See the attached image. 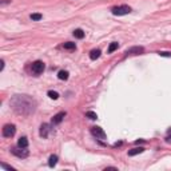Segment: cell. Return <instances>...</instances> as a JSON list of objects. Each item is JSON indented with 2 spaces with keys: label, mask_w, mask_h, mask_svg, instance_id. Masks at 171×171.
<instances>
[{
  "label": "cell",
  "mask_w": 171,
  "mask_h": 171,
  "mask_svg": "<svg viewBox=\"0 0 171 171\" xmlns=\"http://www.w3.org/2000/svg\"><path fill=\"white\" fill-rule=\"evenodd\" d=\"M111 12H112V15H115V16H124V15L131 14V7L123 4V6L114 7V8L111 9Z\"/></svg>",
  "instance_id": "7a4b0ae2"
},
{
  "label": "cell",
  "mask_w": 171,
  "mask_h": 171,
  "mask_svg": "<svg viewBox=\"0 0 171 171\" xmlns=\"http://www.w3.org/2000/svg\"><path fill=\"white\" fill-rule=\"evenodd\" d=\"M91 134L95 136L96 139H100V140H104L106 138H107V135H106V132L103 131V128L98 127V126H94V127H91Z\"/></svg>",
  "instance_id": "277c9868"
},
{
  "label": "cell",
  "mask_w": 171,
  "mask_h": 171,
  "mask_svg": "<svg viewBox=\"0 0 171 171\" xmlns=\"http://www.w3.org/2000/svg\"><path fill=\"white\" fill-rule=\"evenodd\" d=\"M11 152L14 154L15 157H18V158H21V159H24V158H27L29 155L28 150L27 148H23V147H19V148H11Z\"/></svg>",
  "instance_id": "8992f818"
},
{
  "label": "cell",
  "mask_w": 171,
  "mask_h": 171,
  "mask_svg": "<svg viewBox=\"0 0 171 171\" xmlns=\"http://www.w3.org/2000/svg\"><path fill=\"white\" fill-rule=\"evenodd\" d=\"M8 3H11V1H8V0H3V1H1V6H6V4H8Z\"/></svg>",
  "instance_id": "cb8c5ba5"
},
{
  "label": "cell",
  "mask_w": 171,
  "mask_h": 171,
  "mask_svg": "<svg viewBox=\"0 0 171 171\" xmlns=\"http://www.w3.org/2000/svg\"><path fill=\"white\" fill-rule=\"evenodd\" d=\"M100 49H98V48H96V49H92V51H91V52H90V59H91V60H96V59H98L99 58V56H100Z\"/></svg>",
  "instance_id": "4fadbf2b"
},
{
  "label": "cell",
  "mask_w": 171,
  "mask_h": 171,
  "mask_svg": "<svg viewBox=\"0 0 171 171\" xmlns=\"http://www.w3.org/2000/svg\"><path fill=\"white\" fill-rule=\"evenodd\" d=\"M140 52H143V47H132V48L126 51L127 55H136V54H140Z\"/></svg>",
  "instance_id": "9c48e42d"
},
{
  "label": "cell",
  "mask_w": 171,
  "mask_h": 171,
  "mask_svg": "<svg viewBox=\"0 0 171 171\" xmlns=\"http://www.w3.org/2000/svg\"><path fill=\"white\" fill-rule=\"evenodd\" d=\"M63 47L66 49H75L76 48V44L75 43H71V41H67V43L63 44Z\"/></svg>",
  "instance_id": "d6986e66"
},
{
  "label": "cell",
  "mask_w": 171,
  "mask_h": 171,
  "mask_svg": "<svg viewBox=\"0 0 171 171\" xmlns=\"http://www.w3.org/2000/svg\"><path fill=\"white\" fill-rule=\"evenodd\" d=\"M160 56H168V58H171V54L170 52H159Z\"/></svg>",
  "instance_id": "603a6c76"
},
{
  "label": "cell",
  "mask_w": 171,
  "mask_h": 171,
  "mask_svg": "<svg viewBox=\"0 0 171 171\" xmlns=\"http://www.w3.org/2000/svg\"><path fill=\"white\" fill-rule=\"evenodd\" d=\"M56 163H58V155H51L48 159V166L51 168H54L56 166Z\"/></svg>",
  "instance_id": "7c38bea8"
},
{
  "label": "cell",
  "mask_w": 171,
  "mask_h": 171,
  "mask_svg": "<svg viewBox=\"0 0 171 171\" xmlns=\"http://www.w3.org/2000/svg\"><path fill=\"white\" fill-rule=\"evenodd\" d=\"M29 19H31L32 21H39L43 19V15L41 14H31L29 15Z\"/></svg>",
  "instance_id": "e0dca14e"
},
{
  "label": "cell",
  "mask_w": 171,
  "mask_h": 171,
  "mask_svg": "<svg viewBox=\"0 0 171 171\" xmlns=\"http://www.w3.org/2000/svg\"><path fill=\"white\" fill-rule=\"evenodd\" d=\"M86 116H87V118H90L91 120L98 119V115H96V112H94V111H87V112H86Z\"/></svg>",
  "instance_id": "ffe728a7"
},
{
  "label": "cell",
  "mask_w": 171,
  "mask_h": 171,
  "mask_svg": "<svg viewBox=\"0 0 171 171\" xmlns=\"http://www.w3.org/2000/svg\"><path fill=\"white\" fill-rule=\"evenodd\" d=\"M68 75H70V74H68V71H59L58 72V78L60 79V80H67V79H68Z\"/></svg>",
  "instance_id": "9a60e30c"
},
{
  "label": "cell",
  "mask_w": 171,
  "mask_h": 171,
  "mask_svg": "<svg viewBox=\"0 0 171 171\" xmlns=\"http://www.w3.org/2000/svg\"><path fill=\"white\" fill-rule=\"evenodd\" d=\"M49 131H51V126L48 123H43L40 126V136L41 138H48Z\"/></svg>",
  "instance_id": "52a82bcc"
},
{
  "label": "cell",
  "mask_w": 171,
  "mask_h": 171,
  "mask_svg": "<svg viewBox=\"0 0 171 171\" xmlns=\"http://www.w3.org/2000/svg\"><path fill=\"white\" fill-rule=\"evenodd\" d=\"M16 132V126L15 124H6L1 130V134H3L4 138H12Z\"/></svg>",
  "instance_id": "5b68a950"
},
{
  "label": "cell",
  "mask_w": 171,
  "mask_h": 171,
  "mask_svg": "<svg viewBox=\"0 0 171 171\" xmlns=\"http://www.w3.org/2000/svg\"><path fill=\"white\" fill-rule=\"evenodd\" d=\"M118 48H119V43L114 41V43H111V44H110V47H108V49H107V52H108V54H112L114 51H116Z\"/></svg>",
  "instance_id": "2e32d148"
},
{
  "label": "cell",
  "mask_w": 171,
  "mask_h": 171,
  "mask_svg": "<svg viewBox=\"0 0 171 171\" xmlns=\"http://www.w3.org/2000/svg\"><path fill=\"white\" fill-rule=\"evenodd\" d=\"M64 116H66V112H59V114H56V115L54 116L52 119H51V123H52L54 126H56V124H60V123L63 122Z\"/></svg>",
  "instance_id": "ba28073f"
},
{
  "label": "cell",
  "mask_w": 171,
  "mask_h": 171,
  "mask_svg": "<svg viewBox=\"0 0 171 171\" xmlns=\"http://www.w3.org/2000/svg\"><path fill=\"white\" fill-rule=\"evenodd\" d=\"M143 151H145L143 147H135V148H132V150L128 151V157H135V155H138V154H142Z\"/></svg>",
  "instance_id": "8fae6325"
},
{
  "label": "cell",
  "mask_w": 171,
  "mask_h": 171,
  "mask_svg": "<svg viewBox=\"0 0 171 171\" xmlns=\"http://www.w3.org/2000/svg\"><path fill=\"white\" fill-rule=\"evenodd\" d=\"M166 140H167V142H171V128H168V131H167V136H166Z\"/></svg>",
  "instance_id": "7402d4cb"
},
{
  "label": "cell",
  "mask_w": 171,
  "mask_h": 171,
  "mask_svg": "<svg viewBox=\"0 0 171 171\" xmlns=\"http://www.w3.org/2000/svg\"><path fill=\"white\" fill-rule=\"evenodd\" d=\"M44 68H46V66H44V63L41 60H35L34 63H32V66H31L32 74H35L36 76L40 75V74H43Z\"/></svg>",
  "instance_id": "3957f363"
},
{
  "label": "cell",
  "mask_w": 171,
  "mask_h": 171,
  "mask_svg": "<svg viewBox=\"0 0 171 171\" xmlns=\"http://www.w3.org/2000/svg\"><path fill=\"white\" fill-rule=\"evenodd\" d=\"M0 166H1V168H6V170H14V167H11V166H8V165H6V163H0Z\"/></svg>",
  "instance_id": "44dd1931"
},
{
  "label": "cell",
  "mask_w": 171,
  "mask_h": 171,
  "mask_svg": "<svg viewBox=\"0 0 171 171\" xmlns=\"http://www.w3.org/2000/svg\"><path fill=\"white\" fill-rule=\"evenodd\" d=\"M47 95H48V98L54 99V100H56V99H59V94L56 92V91H48V92H47Z\"/></svg>",
  "instance_id": "ac0fdd59"
},
{
  "label": "cell",
  "mask_w": 171,
  "mask_h": 171,
  "mask_svg": "<svg viewBox=\"0 0 171 171\" xmlns=\"http://www.w3.org/2000/svg\"><path fill=\"white\" fill-rule=\"evenodd\" d=\"M9 106L18 115L29 116L36 111L38 103L29 95H15L9 100Z\"/></svg>",
  "instance_id": "6da1fadb"
},
{
  "label": "cell",
  "mask_w": 171,
  "mask_h": 171,
  "mask_svg": "<svg viewBox=\"0 0 171 171\" xmlns=\"http://www.w3.org/2000/svg\"><path fill=\"white\" fill-rule=\"evenodd\" d=\"M18 147H23V148H27L28 147V139H27L26 136H20L18 140Z\"/></svg>",
  "instance_id": "30bf717a"
},
{
  "label": "cell",
  "mask_w": 171,
  "mask_h": 171,
  "mask_svg": "<svg viewBox=\"0 0 171 171\" xmlns=\"http://www.w3.org/2000/svg\"><path fill=\"white\" fill-rule=\"evenodd\" d=\"M84 35H86V34H84V31H83V29H80V28H78V29H75V31H74V36H75L76 39H83Z\"/></svg>",
  "instance_id": "5bb4252c"
}]
</instances>
